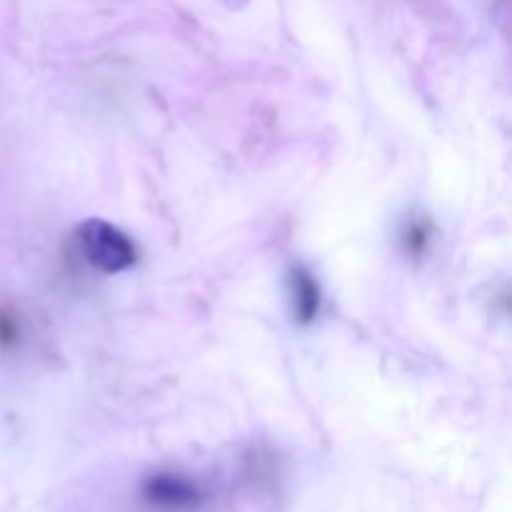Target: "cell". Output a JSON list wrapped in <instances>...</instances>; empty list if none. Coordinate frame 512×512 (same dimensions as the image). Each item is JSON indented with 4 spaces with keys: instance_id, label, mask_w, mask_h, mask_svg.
<instances>
[{
    "instance_id": "1",
    "label": "cell",
    "mask_w": 512,
    "mask_h": 512,
    "mask_svg": "<svg viewBox=\"0 0 512 512\" xmlns=\"http://www.w3.org/2000/svg\"><path fill=\"white\" fill-rule=\"evenodd\" d=\"M78 245L83 258L93 268H98L100 273H123V270L133 268L135 260H138V250H135L133 240L120 228L98 218H90L80 225Z\"/></svg>"
},
{
    "instance_id": "4",
    "label": "cell",
    "mask_w": 512,
    "mask_h": 512,
    "mask_svg": "<svg viewBox=\"0 0 512 512\" xmlns=\"http://www.w3.org/2000/svg\"><path fill=\"white\" fill-rule=\"evenodd\" d=\"M430 238H433V228L423 218H413L408 223V228L403 230L405 250H408V255H415V258L430 248Z\"/></svg>"
},
{
    "instance_id": "2",
    "label": "cell",
    "mask_w": 512,
    "mask_h": 512,
    "mask_svg": "<svg viewBox=\"0 0 512 512\" xmlns=\"http://www.w3.org/2000/svg\"><path fill=\"white\" fill-rule=\"evenodd\" d=\"M145 500L163 510H185L200 503V493L190 480L178 475H153L143 488Z\"/></svg>"
},
{
    "instance_id": "3",
    "label": "cell",
    "mask_w": 512,
    "mask_h": 512,
    "mask_svg": "<svg viewBox=\"0 0 512 512\" xmlns=\"http://www.w3.org/2000/svg\"><path fill=\"white\" fill-rule=\"evenodd\" d=\"M288 285L290 313H293V318L300 325H310L320 315V305H323V293H320L318 280H315V275L305 265H295L290 270Z\"/></svg>"
}]
</instances>
